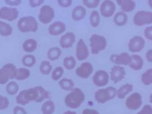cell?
Listing matches in <instances>:
<instances>
[{
    "mask_svg": "<svg viewBox=\"0 0 152 114\" xmlns=\"http://www.w3.org/2000/svg\"><path fill=\"white\" fill-rule=\"evenodd\" d=\"M66 29L64 23L60 21L55 22L48 27V33L51 35L56 36L63 33Z\"/></svg>",
    "mask_w": 152,
    "mask_h": 114,
    "instance_id": "cell-17",
    "label": "cell"
},
{
    "mask_svg": "<svg viewBox=\"0 0 152 114\" xmlns=\"http://www.w3.org/2000/svg\"><path fill=\"white\" fill-rule=\"evenodd\" d=\"M39 93L36 87L30 88L28 90H24V99L27 103L31 101H35L38 99Z\"/></svg>",
    "mask_w": 152,
    "mask_h": 114,
    "instance_id": "cell-18",
    "label": "cell"
},
{
    "mask_svg": "<svg viewBox=\"0 0 152 114\" xmlns=\"http://www.w3.org/2000/svg\"><path fill=\"white\" fill-rule=\"evenodd\" d=\"M22 64L28 67H32L36 62V58L34 55L26 54L22 59Z\"/></svg>",
    "mask_w": 152,
    "mask_h": 114,
    "instance_id": "cell-31",
    "label": "cell"
},
{
    "mask_svg": "<svg viewBox=\"0 0 152 114\" xmlns=\"http://www.w3.org/2000/svg\"><path fill=\"white\" fill-rule=\"evenodd\" d=\"M90 40L91 52L92 54H98L106 48L107 40L103 36L94 34L91 36Z\"/></svg>",
    "mask_w": 152,
    "mask_h": 114,
    "instance_id": "cell-4",
    "label": "cell"
},
{
    "mask_svg": "<svg viewBox=\"0 0 152 114\" xmlns=\"http://www.w3.org/2000/svg\"><path fill=\"white\" fill-rule=\"evenodd\" d=\"M23 94H24V90L21 91V92L17 96V97H16V102L19 105H22V106H25L28 103H27V102L25 101V99H24Z\"/></svg>",
    "mask_w": 152,
    "mask_h": 114,
    "instance_id": "cell-42",
    "label": "cell"
},
{
    "mask_svg": "<svg viewBox=\"0 0 152 114\" xmlns=\"http://www.w3.org/2000/svg\"><path fill=\"white\" fill-rule=\"evenodd\" d=\"M117 3L124 12H131L136 7L135 2L132 0H118Z\"/></svg>",
    "mask_w": 152,
    "mask_h": 114,
    "instance_id": "cell-19",
    "label": "cell"
},
{
    "mask_svg": "<svg viewBox=\"0 0 152 114\" xmlns=\"http://www.w3.org/2000/svg\"><path fill=\"white\" fill-rule=\"evenodd\" d=\"M19 15V12L16 8L2 7L0 9V18L12 22L15 20Z\"/></svg>",
    "mask_w": 152,
    "mask_h": 114,
    "instance_id": "cell-8",
    "label": "cell"
},
{
    "mask_svg": "<svg viewBox=\"0 0 152 114\" xmlns=\"http://www.w3.org/2000/svg\"><path fill=\"white\" fill-rule=\"evenodd\" d=\"M89 56V51L84 40L80 39L79 40L76 46V56L79 61L86 60Z\"/></svg>",
    "mask_w": 152,
    "mask_h": 114,
    "instance_id": "cell-13",
    "label": "cell"
},
{
    "mask_svg": "<svg viewBox=\"0 0 152 114\" xmlns=\"http://www.w3.org/2000/svg\"><path fill=\"white\" fill-rule=\"evenodd\" d=\"M134 23L138 26L152 23V13L151 12L138 11L135 14L133 18Z\"/></svg>",
    "mask_w": 152,
    "mask_h": 114,
    "instance_id": "cell-5",
    "label": "cell"
},
{
    "mask_svg": "<svg viewBox=\"0 0 152 114\" xmlns=\"http://www.w3.org/2000/svg\"><path fill=\"white\" fill-rule=\"evenodd\" d=\"M14 114H27V112L24 108L20 106H15L13 109Z\"/></svg>",
    "mask_w": 152,
    "mask_h": 114,
    "instance_id": "cell-46",
    "label": "cell"
},
{
    "mask_svg": "<svg viewBox=\"0 0 152 114\" xmlns=\"http://www.w3.org/2000/svg\"><path fill=\"white\" fill-rule=\"evenodd\" d=\"M100 18L98 12L94 10L92 12L90 16V22L92 27H97L100 23Z\"/></svg>",
    "mask_w": 152,
    "mask_h": 114,
    "instance_id": "cell-37",
    "label": "cell"
},
{
    "mask_svg": "<svg viewBox=\"0 0 152 114\" xmlns=\"http://www.w3.org/2000/svg\"><path fill=\"white\" fill-rule=\"evenodd\" d=\"M76 62L73 56L66 57L63 60V65L68 70H72L76 66Z\"/></svg>",
    "mask_w": 152,
    "mask_h": 114,
    "instance_id": "cell-33",
    "label": "cell"
},
{
    "mask_svg": "<svg viewBox=\"0 0 152 114\" xmlns=\"http://www.w3.org/2000/svg\"><path fill=\"white\" fill-rule=\"evenodd\" d=\"M75 39L76 36L75 34L73 33H67L61 37L59 43L63 48H69L72 47Z\"/></svg>",
    "mask_w": 152,
    "mask_h": 114,
    "instance_id": "cell-16",
    "label": "cell"
},
{
    "mask_svg": "<svg viewBox=\"0 0 152 114\" xmlns=\"http://www.w3.org/2000/svg\"><path fill=\"white\" fill-rule=\"evenodd\" d=\"M141 81L145 85H149L152 83V69H150L146 70L142 74Z\"/></svg>",
    "mask_w": 152,
    "mask_h": 114,
    "instance_id": "cell-35",
    "label": "cell"
},
{
    "mask_svg": "<svg viewBox=\"0 0 152 114\" xmlns=\"http://www.w3.org/2000/svg\"><path fill=\"white\" fill-rule=\"evenodd\" d=\"M94 70L92 65L88 62H83L79 67L76 69V74L78 77L82 78H87L92 74Z\"/></svg>",
    "mask_w": 152,
    "mask_h": 114,
    "instance_id": "cell-12",
    "label": "cell"
},
{
    "mask_svg": "<svg viewBox=\"0 0 152 114\" xmlns=\"http://www.w3.org/2000/svg\"><path fill=\"white\" fill-rule=\"evenodd\" d=\"M59 85L63 90L67 91L72 90L74 87V83L73 81L71 79H67L65 78L59 81Z\"/></svg>",
    "mask_w": 152,
    "mask_h": 114,
    "instance_id": "cell-29",
    "label": "cell"
},
{
    "mask_svg": "<svg viewBox=\"0 0 152 114\" xmlns=\"http://www.w3.org/2000/svg\"><path fill=\"white\" fill-rule=\"evenodd\" d=\"M113 21L118 26H123L128 21L127 15L124 12H119L115 14Z\"/></svg>",
    "mask_w": 152,
    "mask_h": 114,
    "instance_id": "cell-23",
    "label": "cell"
},
{
    "mask_svg": "<svg viewBox=\"0 0 152 114\" xmlns=\"http://www.w3.org/2000/svg\"><path fill=\"white\" fill-rule=\"evenodd\" d=\"M146 57L147 60L149 61V62H151L152 61V49H149V51H147L146 54Z\"/></svg>",
    "mask_w": 152,
    "mask_h": 114,
    "instance_id": "cell-49",
    "label": "cell"
},
{
    "mask_svg": "<svg viewBox=\"0 0 152 114\" xmlns=\"http://www.w3.org/2000/svg\"><path fill=\"white\" fill-rule=\"evenodd\" d=\"M53 67L48 61H43L40 65V71L42 74L48 75L52 70Z\"/></svg>",
    "mask_w": 152,
    "mask_h": 114,
    "instance_id": "cell-34",
    "label": "cell"
},
{
    "mask_svg": "<svg viewBox=\"0 0 152 114\" xmlns=\"http://www.w3.org/2000/svg\"><path fill=\"white\" fill-rule=\"evenodd\" d=\"M137 114H152V107L149 105H146Z\"/></svg>",
    "mask_w": 152,
    "mask_h": 114,
    "instance_id": "cell-43",
    "label": "cell"
},
{
    "mask_svg": "<svg viewBox=\"0 0 152 114\" xmlns=\"http://www.w3.org/2000/svg\"><path fill=\"white\" fill-rule=\"evenodd\" d=\"M111 61L117 65H129L132 62L131 55L126 52H123L120 54H112L110 57Z\"/></svg>",
    "mask_w": 152,
    "mask_h": 114,
    "instance_id": "cell-11",
    "label": "cell"
},
{
    "mask_svg": "<svg viewBox=\"0 0 152 114\" xmlns=\"http://www.w3.org/2000/svg\"><path fill=\"white\" fill-rule=\"evenodd\" d=\"M55 12L54 9L48 5H44L40 9L39 14V20L42 23L48 24L54 19Z\"/></svg>",
    "mask_w": 152,
    "mask_h": 114,
    "instance_id": "cell-6",
    "label": "cell"
},
{
    "mask_svg": "<svg viewBox=\"0 0 152 114\" xmlns=\"http://www.w3.org/2000/svg\"><path fill=\"white\" fill-rule=\"evenodd\" d=\"M84 5L88 8H95L96 7L99 3V0H84L83 1Z\"/></svg>",
    "mask_w": 152,
    "mask_h": 114,
    "instance_id": "cell-40",
    "label": "cell"
},
{
    "mask_svg": "<svg viewBox=\"0 0 152 114\" xmlns=\"http://www.w3.org/2000/svg\"><path fill=\"white\" fill-rule=\"evenodd\" d=\"M64 73V69L61 67H58L55 68L52 73V78L54 81H57L59 80L61 77L62 76Z\"/></svg>",
    "mask_w": 152,
    "mask_h": 114,
    "instance_id": "cell-38",
    "label": "cell"
},
{
    "mask_svg": "<svg viewBox=\"0 0 152 114\" xmlns=\"http://www.w3.org/2000/svg\"><path fill=\"white\" fill-rule=\"evenodd\" d=\"M4 67L6 68L7 70L9 71L10 76H11V79H13L15 78L17 74V69L15 67L14 64L11 63H8L4 65Z\"/></svg>",
    "mask_w": 152,
    "mask_h": 114,
    "instance_id": "cell-39",
    "label": "cell"
},
{
    "mask_svg": "<svg viewBox=\"0 0 152 114\" xmlns=\"http://www.w3.org/2000/svg\"><path fill=\"white\" fill-rule=\"evenodd\" d=\"M6 89L8 94L13 95L17 93L19 90V86L15 82L11 81L7 85Z\"/></svg>",
    "mask_w": 152,
    "mask_h": 114,
    "instance_id": "cell-36",
    "label": "cell"
},
{
    "mask_svg": "<svg viewBox=\"0 0 152 114\" xmlns=\"http://www.w3.org/2000/svg\"><path fill=\"white\" fill-rule=\"evenodd\" d=\"M117 94V90L115 87H110L97 90L95 94V100L99 103H105L107 101L113 99Z\"/></svg>",
    "mask_w": 152,
    "mask_h": 114,
    "instance_id": "cell-3",
    "label": "cell"
},
{
    "mask_svg": "<svg viewBox=\"0 0 152 114\" xmlns=\"http://www.w3.org/2000/svg\"><path fill=\"white\" fill-rule=\"evenodd\" d=\"M55 104L51 100L45 102L42 106V112L43 114H52L55 111Z\"/></svg>",
    "mask_w": 152,
    "mask_h": 114,
    "instance_id": "cell-25",
    "label": "cell"
},
{
    "mask_svg": "<svg viewBox=\"0 0 152 114\" xmlns=\"http://www.w3.org/2000/svg\"><path fill=\"white\" fill-rule=\"evenodd\" d=\"M85 100V95L83 91L76 87L71 90V92L67 94L64 99L66 105L71 108H77L82 105Z\"/></svg>",
    "mask_w": 152,
    "mask_h": 114,
    "instance_id": "cell-1",
    "label": "cell"
},
{
    "mask_svg": "<svg viewBox=\"0 0 152 114\" xmlns=\"http://www.w3.org/2000/svg\"><path fill=\"white\" fill-rule=\"evenodd\" d=\"M38 43L33 39H28L25 40L23 44V49L26 52H33L37 49Z\"/></svg>",
    "mask_w": 152,
    "mask_h": 114,
    "instance_id": "cell-22",
    "label": "cell"
},
{
    "mask_svg": "<svg viewBox=\"0 0 152 114\" xmlns=\"http://www.w3.org/2000/svg\"><path fill=\"white\" fill-rule=\"evenodd\" d=\"M61 54L62 51L59 47H53L48 51V57L50 60L54 61L58 59Z\"/></svg>",
    "mask_w": 152,
    "mask_h": 114,
    "instance_id": "cell-26",
    "label": "cell"
},
{
    "mask_svg": "<svg viewBox=\"0 0 152 114\" xmlns=\"http://www.w3.org/2000/svg\"><path fill=\"white\" fill-rule=\"evenodd\" d=\"M58 2L60 6L63 7H70L72 4L71 0H58Z\"/></svg>",
    "mask_w": 152,
    "mask_h": 114,
    "instance_id": "cell-44",
    "label": "cell"
},
{
    "mask_svg": "<svg viewBox=\"0 0 152 114\" xmlns=\"http://www.w3.org/2000/svg\"><path fill=\"white\" fill-rule=\"evenodd\" d=\"M11 79V76L9 71L4 66L0 69V84L5 85Z\"/></svg>",
    "mask_w": 152,
    "mask_h": 114,
    "instance_id": "cell-28",
    "label": "cell"
},
{
    "mask_svg": "<svg viewBox=\"0 0 152 114\" xmlns=\"http://www.w3.org/2000/svg\"><path fill=\"white\" fill-rule=\"evenodd\" d=\"M63 114H77L74 111H67L65 113H64Z\"/></svg>",
    "mask_w": 152,
    "mask_h": 114,
    "instance_id": "cell-50",
    "label": "cell"
},
{
    "mask_svg": "<svg viewBox=\"0 0 152 114\" xmlns=\"http://www.w3.org/2000/svg\"><path fill=\"white\" fill-rule=\"evenodd\" d=\"M86 15V9L85 7L79 5L76 6L72 10V17L75 21H79L83 20Z\"/></svg>",
    "mask_w": 152,
    "mask_h": 114,
    "instance_id": "cell-21",
    "label": "cell"
},
{
    "mask_svg": "<svg viewBox=\"0 0 152 114\" xmlns=\"http://www.w3.org/2000/svg\"><path fill=\"white\" fill-rule=\"evenodd\" d=\"M125 75L124 68L119 65H115L112 68L111 71V80L114 83L117 84L123 80Z\"/></svg>",
    "mask_w": 152,
    "mask_h": 114,
    "instance_id": "cell-15",
    "label": "cell"
},
{
    "mask_svg": "<svg viewBox=\"0 0 152 114\" xmlns=\"http://www.w3.org/2000/svg\"><path fill=\"white\" fill-rule=\"evenodd\" d=\"M30 76V72L28 69L21 68L17 69V74L15 78L17 80H25L28 78Z\"/></svg>",
    "mask_w": 152,
    "mask_h": 114,
    "instance_id": "cell-30",
    "label": "cell"
},
{
    "mask_svg": "<svg viewBox=\"0 0 152 114\" xmlns=\"http://www.w3.org/2000/svg\"><path fill=\"white\" fill-rule=\"evenodd\" d=\"M37 89L39 96L38 99L35 101L37 103H40L43 101H44L45 99H49L50 98V94L48 91H46L43 87L42 86H36Z\"/></svg>",
    "mask_w": 152,
    "mask_h": 114,
    "instance_id": "cell-32",
    "label": "cell"
},
{
    "mask_svg": "<svg viewBox=\"0 0 152 114\" xmlns=\"http://www.w3.org/2000/svg\"><path fill=\"white\" fill-rule=\"evenodd\" d=\"M44 2V1L43 0H31L29 1V4L30 5V6L32 7H39L40 6L41 4Z\"/></svg>",
    "mask_w": 152,
    "mask_h": 114,
    "instance_id": "cell-47",
    "label": "cell"
},
{
    "mask_svg": "<svg viewBox=\"0 0 152 114\" xmlns=\"http://www.w3.org/2000/svg\"><path fill=\"white\" fill-rule=\"evenodd\" d=\"M116 10V6L113 2L107 0L104 1L100 7V12L104 17L109 18L113 15Z\"/></svg>",
    "mask_w": 152,
    "mask_h": 114,
    "instance_id": "cell-14",
    "label": "cell"
},
{
    "mask_svg": "<svg viewBox=\"0 0 152 114\" xmlns=\"http://www.w3.org/2000/svg\"><path fill=\"white\" fill-rule=\"evenodd\" d=\"M133 85L129 84H126L119 88L117 91V96L119 99H124L125 96L133 90Z\"/></svg>",
    "mask_w": 152,
    "mask_h": 114,
    "instance_id": "cell-24",
    "label": "cell"
},
{
    "mask_svg": "<svg viewBox=\"0 0 152 114\" xmlns=\"http://www.w3.org/2000/svg\"><path fill=\"white\" fill-rule=\"evenodd\" d=\"M93 82L97 86H104L107 85L109 82V75L105 70H99L94 74Z\"/></svg>",
    "mask_w": 152,
    "mask_h": 114,
    "instance_id": "cell-10",
    "label": "cell"
},
{
    "mask_svg": "<svg viewBox=\"0 0 152 114\" xmlns=\"http://www.w3.org/2000/svg\"><path fill=\"white\" fill-rule=\"evenodd\" d=\"M82 114H99L98 111L92 109H84L83 111Z\"/></svg>",
    "mask_w": 152,
    "mask_h": 114,
    "instance_id": "cell-48",
    "label": "cell"
},
{
    "mask_svg": "<svg viewBox=\"0 0 152 114\" xmlns=\"http://www.w3.org/2000/svg\"><path fill=\"white\" fill-rule=\"evenodd\" d=\"M145 44V40L142 37L135 36L129 41L128 48L132 52H138L144 48Z\"/></svg>",
    "mask_w": 152,
    "mask_h": 114,
    "instance_id": "cell-9",
    "label": "cell"
},
{
    "mask_svg": "<svg viewBox=\"0 0 152 114\" xmlns=\"http://www.w3.org/2000/svg\"><path fill=\"white\" fill-rule=\"evenodd\" d=\"M9 105V101L7 97L0 95V110L7 109Z\"/></svg>",
    "mask_w": 152,
    "mask_h": 114,
    "instance_id": "cell-41",
    "label": "cell"
},
{
    "mask_svg": "<svg viewBox=\"0 0 152 114\" xmlns=\"http://www.w3.org/2000/svg\"><path fill=\"white\" fill-rule=\"evenodd\" d=\"M142 97L138 93H134L126 100V106L132 110H137L142 105Z\"/></svg>",
    "mask_w": 152,
    "mask_h": 114,
    "instance_id": "cell-7",
    "label": "cell"
},
{
    "mask_svg": "<svg viewBox=\"0 0 152 114\" xmlns=\"http://www.w3.org/2000/svg\"><path fill=\"white\" fill-rule=\"evenodd\" d=\"M144 35L145 37L149 39V40H152V27L149 26V27H146L145 28L144 31Z\"/></svg>",
    "mask_w": 152,
    "mask_h": 114,
    "instance_id": "cell-45",
    "label": "cell"
},
{
    "mask_svg": "<svg viewBox=\"0 0 152 114\" xmlns=\"http://www.w3.org/2000/svg\"><path fill=\"white\" fill-rule=\"evenodd\" d=\"M17 26L22 33L36 32L38 28L37 21L33 16L23 17L20 19Z\"/></svg>",
    "mask_w": 152,
    "mask_h": 114,
    "instance_id": "cell-2",
    "label": "cell"
},
{
    "mask_svg": "<svg viewBox=\"0 0 152 114\" xmlns=\"http://www.w3.org/2000/svg\"><path fill=\"white\" fill-rule=\"evenodd\" d=\"M13 32V28L8 23L0 21V35L4 36H10Z\"/></svg>",
    "mask_w": 152,
    "mask_h": 114,
    "instance_id": "cell-27",
    "label": "cell"
},
{
    "mask_svg": "<svg viewBox=\"0 0 152 114\" xmlns=\"http://www.w3.org/2000/svg\"><path fill=\"white\" fill-rule=\"evenodd\" d=\"M131 56L132 62L129 64V67L135 70L141 69L144 65V60L138 54H132Z\"/></svg>",
    "mask_w": 152,
    "mask_h": 114,
    "instance_id": "cell-20",
    "label": "cell"
}]
</instances>
